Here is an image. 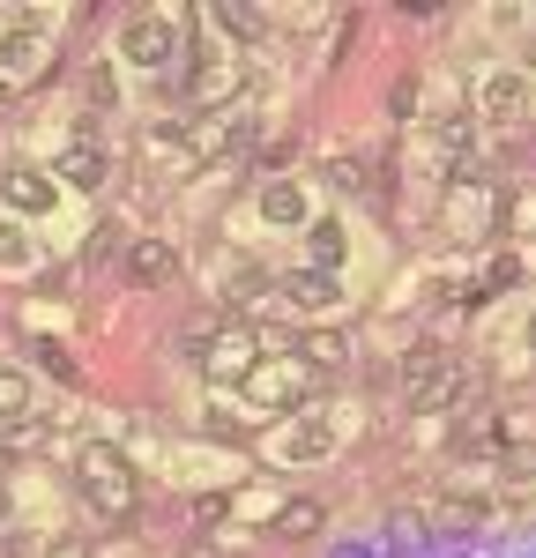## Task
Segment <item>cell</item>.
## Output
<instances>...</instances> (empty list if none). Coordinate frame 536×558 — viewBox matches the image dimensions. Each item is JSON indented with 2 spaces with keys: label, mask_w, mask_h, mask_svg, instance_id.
<instances>
[{
  "label": "cell",
  "mask_w": 536,
  "mask_h": 558,
  "mask_svg": "<svg viewBox=\"0 0 536 558\" xmlns=\"http://www.w3.org/2000/svg\"><path fill=\"white\" fill-rule=\"evenodd\" d=\"M75 484H83V499H89L97 521H127L134 499H142V484H134L120 447H83V454H75Z\"/></svg>",
  "instance_id": "cell-1"
},
{
  "label": "cell",
  "mask_w": 536,
  "mask_h": 558,
  "mask_svg": "<svg viewBox=\"0 0 536 558\" xmlns=\"http://www.w3.org/2000/svg\"><path fill=\"white\" fill-rule=\"evenodd\" d=\"M313 395H320V373H313L299 350H291V357H254V365H246V402H254V410H299V402H313Z\"/></svg>",
  "instance_id": "cell-2"
},
{
  "label": "cell",
  "mask_w": 536,
  "mask_h": 558,
  "mask_svg": "<svg viewBox=\"0 0 536 558\" xmlns=\"http://www.w3.org/2000/svg\"><path fill=\"white\" fill-rule=\"evenodd\" d=\"M462 365H454V357H433V350H425V357H410V410H440V402H462Z\"/></svg>",
  "instance_id": "cell-3"
},
{
  "label": "cell",
  "mask_w": 536,
  "mask_h": 558,
  "mask_svg": "<svg viewBox=\"0 0 536 558\" xmlns=\"http://www.w3.org/2000/svg\"><path fill=\"white\" fill-rule=\"evenodd\" d=\"M120 52H127L134 68H165V60L179 52V23H172V15H127Z\"/></svg>",
  "instance_id": "cell-4"
},
{
  "label": "cell",
  "mask_w": 536,
  "mask_h": 558,
  "mask_svg": "<svg viewBox=\"0 0 536 558\" xmlns=\"http://www.w3.org/2000/svg\"><path fill=\"white\" fill-rule=\"evenodd\" d=\"M0 202L15 216H45L52 209V179H45L38 165H8V172H0Z\"/></svg>",
  "instance_id": "cell-5"
},
{
  "label": "cell",
  "mask_w": 536,
  "mask_h": 558,
  "mask_svg": "<svg viewBox=\"0 0 536 558\" xmlns=\"http://www.w3.org/2000/svg\"><path fill=\"white\" fill-rule=\"evenodd\" d=\"M254 209H261V223H276V231H291V223H306V194H299L291 179H268Z\"/></svg>",
  "instance_id": "cell-6"
},
{
  "label": "cell",
  "mask_w": 536,
  "mask_h": 558,
  "mask_svg": "<svg viewBox=\"0 0 536 558\" xmlns=\"http://www.w3.org/2000/svg\"><path fill=\"white\" fill-rule=\"evenodd\" d=\"M172 276V246L165 239H134L127 246V283H165Z\"/></svg>",
  "instance_id": "cell-7"
},
{
  "label": "cell",
  "mask_w": 536,
  "mask_h": 558,
  "mask_svg": "<svg viewBox=\"0 0 536 558\" xmlns=\"http://www.w3.org/2000/svg\"><path fill=\"white\" fill-rule=\"evenodd\" d=\"M299 357H306L313 373H320V365L336 373V365H351V336H343V328H306V343H299Z\"/></svg>",
  "instance_id": "cell-8"
},
{
  "label": "cell",
  "mask_w": 536,
  "mask_h": 558,
  "mask_svg": "<svg viewBox=\"0 0 536 558\" xmlns=\"http://www.w3.org/2000/svg\"><path fill=\"white\" fill-rule=\"evenodd\" d=\"M283 544H299V536H313L320 529V499H291V507H276V521H268Z\"/></svg>",
  "instance_id": "cell-9"
},
{
  "label": "cell",
  "mask_w": 536,
  "mask_h": 558,
  "mask_svg": "<svg viewBox=\"0 0 536 558\" xmlns=\"http://www.w3.org/2000/svg\"><path fill=\"white\" fill-rule=\"evenodd\" d=\"M433 157H440V172H462V165H470V120H447V128L433 134Z\"/></svg>",
  "instance_id": "cell-10"
},
{
  "label": "cell",
  "mask_w": 536,
  "mask_h": 558,
  "mask_svg": "<svg viewBox=\"0 0 536 558\" xmlns=\"http://www.w3.org/2000/svg\"><path fill=\"white\" fill-rule=\"evenodd\" d=\"M522 97H529V89H522L514 68H507V75H485V105L499 112V120H514V112H522Z\"/></svg>",
  "instance_id": "cell-11"
},
{
  "label": "cell",
  "mask_w": 536,
  "mask_h": 558,
  "mask_svg": "<svg viewBox=\"0 0 536 558\" xmlns=\"http://www.w3.org/2000/svg\"><path fill=\"white\" fill-rule=\"evenodd\" d=\"M283 291H291L299 305H336V276H328V268H299Z\"/></svg>",
  "instance_id": "cell-12"
},
{
  "label": "cell",
  "mask_w": 536,
  "mask_h": 558,
  "mask_svg": "<svg viewBox=\"0 0 536 558\" xmlns=\"http://www.w3.org/2000/svg\"><path fill=\"white\" fill-rule=\"evenodd\" d=\"M60 172L75 179V186H97V179H105V149H97V142H75V149L60 157Z\"/></svg>",
  "instance_id": "cell-13"
},
{
  "label": "cell",
  "mask_w": 536,
  "mask_h": 558,
  "mask_svg": "<svg viewBox=\"0 0 536 558\" xmlns=\"http://www.w3.org/2000/svg\"><path fill=\"white\" fill-rule=\"evenodd\" d=\"M454 202H462V209H454V231H462V239H477V231H485V223H491V209H485L491 194H485V186H462Z\"/></svg>",
  "instance_id": "cell-14"
},
{
  "label": "cell",
  "mask_w": 536,
  "mask_h": 558,
  "mask_svg": "<svg viewBox=\"0 0 536 558\" xmlns=\"http://www.w3.org/2000/svg\"><path fill=\"white\" fill-rule=\"evenodd\" d=\"M306 246H313V268H328V276H336V260H343V231H336V223H313Z\"/></svg>",
  "instance_id": "cell-15"
},
{
  "label": "cell",
  "mask_w": 536,
  "mask_h": 558,
  "mask_svg": "<svg viewBox=\"0 0 536 558\" xmlns=\"http://www.w3.org/2000/svg\"><path fill=\"white\" fill-rule=\"evenodd\" d=\"M217 23H231V38H261V8H239V0H223Z\"/></svg>",
  "instance_id": "cell-16"
},
{
  "label": "cell",
  "mask_w": 536,
  "mask_h": 558,
  "mask_svg": "<svg viewBox=\"0 0 536 558\" xmlns=\"http://www.w3.org/2000/svg\"><path fill=\"white\" fill-rule=\"evenodd\" d=\"M328 186L336 194H365V165L357 157H328Z\"/></svg>",
  "instance_id": "cell-17"
},
{
  "label": "cell",
  "mask_w": 536,
  "mask_h": 558,
  "mask_svg": "<svg viewBox=\"0 0 536 558\" xmlns=\"http://www.w3.org/2000/svg\"><path fill=\"white\" fill-rule=\"evenodd\" d=\"M31 357H38V365L52 373V380H75V357H68L60 343H31Z\"/></svg>",
  "instance_id": "cell-18"
},
{
  "label": "cell",
  "mask_w": 536,
  "mask_h": 558,
  "mask_svg": "<svg viewBox=\"0 0 536 558\" xmlns=\"http://www.w3.org/2000/svg\"><path fill=\"white\" fill-rule=\"evenodd\" d=\"M320 447H328V425H320V417H313V425H299V439H291V454H299V462H313Z\"/></svg>",
  "instance_id": "cell-19"
},
{
  "label": "cell",
  "mask_w": 536,
  "mask_h": 558,
  "mask_svg": "<svg viewBox=\"0 0 536 558\" xmlns=\"http://www.w3.org/2000/svg\"><path fill=\"white\" fill-rule=\"evenodd\" d=\"M388 536H395L402 551H417V544H425V521H410V514H402V521H395V529H388Z\"/></svg>",
  "instance_id": "cell-20"
},
{
  "label": "cell",
  "mask_w": 536,
  "mask_h": 558,
  "mask_svg": "<svg viewBox=\"0 0 536 558\" xmlns=\"http://www.w3.org/2000/svg\"><path fill=\"white\" fill-rule=\"evenodd\" d=\"M23 402V373H0V410H15Z\"/></svg>",
  "instance_id": "cell-21"
},
{
  "label": "cell",
  "mask_w": 536,
  "mask_h": 558,
  "mask_svg": "<svg viewBox=\"0 0 536 558\" xmlns=\"http://www.w3.org/2000/svg\"><path fill=\"white\" fill-rule=\"evenodd\" d=\"M0 260H8V268L23 260V239H15V231H0Z\"/></svg>",
  "instance_id": "cell-22"
},
{
  "label": "cell",
  "mask_w": 536,
  "mask_h": 558,
  "mask_svg": "<svg viewBox=\"0 0 536 558\" xmlns=\"http://www.w3.org/2000/svg\"><path fill=\"white\" fill-rule=\"evenodd\" d=\"M336 558H380V551H365V544H343V551H336Z\"/></svg>",
  "instance_id": "cell-23"
},
{
  "label": "cell",
  "mask_w": 536,
  "mask_h": 558,
  "mask_svg": "<svg viewBox=\"0 0 536 558\" xmlns=\"http://www.w3.org/2000/svg\"><path fill=\"white\" fill-rule=\"evenodd\" d=\"M529 350H536V320H529Z\"/></svg>",
  "instance_id": "cell-24"
},
{
  "label": "cell",
  "mask_w": 536,
  "mask_h": 558,
  "mask_svg": "<svg viewBox=\"0 0 536 558\" xmlns=\"http://www.w3.org/2000/svg\"><path fill=\"white\" fill-rule=\"evenodd\" d=\"M0 514H8V492H0Z\"/></svg>",
  "instance_id": "cell-25"
}]
</instances>
